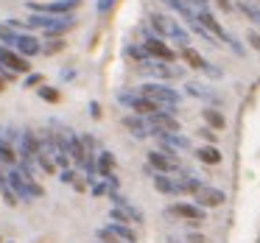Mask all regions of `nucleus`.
<instances>
[{
	"mask_svg": "<svg viewBox=\"0 0 260 243\" xmlns=\"http://www.w3.org/2000/svg\"><path fill=\"white\" fill-rule=\"evenodd\" d=\"M148 25L154 28V34H157L159 40H162V37H165V40H176L182 48H187V42H190L187 31L182 28L176 20H171L168 14H151V17H148Z\"/></svg>",
	"mask_w": 260,
	"mask_h": 243,
	"instance_id": "f257e3e1",
	"label": "nucleus"
},
{
	"mask_svg": "<svg viewBox=\"0 0 260 243\" xmlns=\"http://www.w3.org/2000/svg\"><path fill=\"white\" fill-rule=\"evenodd\" d=\"M140 95H146L148 101H154L162 112H171L174 115V107L179 103V92L174 87H165V84H146L140 90Z\"/></svg>",
	"mask_w": 260,
	"mask_h": 243,
	"instance_id": "f03ea898",
	"label": "nucleus"
},
{
	"mask_svg": "<svg viewBox=\"0 0 260 243\" xmlns=\"http://www.w3.org/2000/svg\"><path fill=\"white\" fill-rule=\"evenodd\" d=\"M6 182H9V187H12L20 198H28V201H31V198H40L42 196V187L34 182V176L23 173V170H9Z\"/></svg>",
	"mask_w": 260,
	"mask_h": 243,
	"instance_id": "7ed1b4c3",
	"label": "nucleus"
},
{
	"mask_svg": "<svg viewBox=\"0 0 260 243\" xmlns=\"http://www.w3.org/2000/svg\"><path fill=\"white\" fill-rule=\"evenodd\" d=\"M112 196V201H115V207H112V213H109V218L112 221H118V224H132V221H143V213L135 207V204H129L120 193H109Z\"/></svg>",
	"mask_w": 260,
	"mask_h": 243,
	"instance_id": "20e7f679",
	"label": "nucleus"
},
{
	"mask_svg": "<svg viewBox=\"0 0 260 243\" xmlns=\"http://www.w3.org/2000/svg\"><path fill=\"white\" fill-rule=\"evenodd\" d=\"M0 67L12 70V73H28L31 64H28V59H25L20 51H14V48H6V45H0Z\"/></svg>",
	"mask_w": 260,
	"mask_h": 243,
	"instance_id": "39448f33",
	"label": "nucleus"
},
{
	"mask_svg": "<svg viewBox=\"0 0 260 243\" xmlns=\"http://www.w3.org/2000/svg\"><path fill=\"white\" fill-rule=\"evenodd\" d=\"M148 129L151 134H168V131H179V120L174 118L171 112H154L148 115Z\"/></svg>",
	"mask_w": 260,
	"mask_h": 243,
	"instance_id": "423d86ee",
	"label": "nucleus"
},
{
	"mask_svg": "<svg viewBox=\"0 0 260 243\" xmlns=\"http://www.w3.org/2000/svg\"><path fill=\"white\" fill-rule=\"evenodd\" d=\"M148 165L157 168V173H174V170H179V157L171 151H151L148 154Z\"/></svg>",
	"mask_w": 260,
	"mask_h": 243,
	"instance_id": "0eeeda50",
	"label": "nucleus"
},
{
	"mask_svg": "<svg viewBox=\"0 0 260 243\" xmlns=\"http://www.w3.org/2000/svg\"><path fill=\"white\" fill-rule=\"evenodd\" d=\"M143 73H148V76H154V79H179L182 76V70L179 67H171V62H143Z\"/></svg>",
	"mask_w": 260,
	"mask_h": 243,
	"instance_id": "6e6552de",
	"label": "nucleus"
},
{
	"mask_svg": "<svg viewBox=\"0 0 260 243\" xmlns=\"http://www.w3.org/2000/svg\"><path fill=\"white\" fill-rule=\"evenodd\" d=\"M143 48L148 51V56H151V59H159V62H174V51H171L159 37H148V40L143 42Z\"/></svg>",
	"mask_w": 260,
	"mask_h": 243,
	"instance_id": "1a4fd4ad",
	"label": "nucleus"
},
{
	"mask_svg": "<svg viewBox=\"0 0 260 243\" xmlns=\"http://www.w3.org/2000/svg\"><path fill=\"white\" fill-rule=\"evenodd\" d=\"M157 140H159V146H162V151H171V154H176V151H187V148H190V140H187L185 134H179V131H168V134H159Z\"/></svg>",
	"mask_w": 260,
	"mask_h": 243,
	"instance_id": "9d476101",
	"label": "nucleus"
},
{
	"mask_svg": "<svg viewBox=\"0 0 260 243\" xmlns=\"http://www.w3.org/2000/svg\"><path fill=\"white\" fill-rule=\"evenodd\" d=\"M171 215L185 218V221H190V224H199V221H204V207H199V204H174V207H171Z\"/></svg>",
	"mask_w": 260,
	"mask_h": 243,
	"instance_id": "9b49d317",
	"label": "nucleus"
},
{
	"mask_svg": "<svg viewBox=\"0 0 260 243\" xmlns=\"http://www.w3.org/2000/svg\"><path fill=\"white\" fill-rule=\"evenodd\" d=\"M224 198H226L224 190H215V187H207V185L196 193L199 207H221V204H224Z\"/></svg>",
	"mask_w": 260,
	"mask_h": 243,
	"instance_id": "f8f14e48",
	"label": "nucleus"
},
{
	"mask_svg": "<svg viewBox=\"0 0 260 243\" xmlns=\"http://www.w3.org/2000/svg\"><path fill=\"white\" fill-rule=\"evenodd\" d=\"M123 126L137 137V140H146V137L151 134V129H148V120H143L140 115H126V118H123Z\"/></svg>",
	"mask_w": 260,
	"mask_h": 243,
	"instance_id": "ddd939ff",
	"label": "nucleus"
},
{
	"mask_svg": "<svg viewBox=\"0 0 260 243\" xmlns=\"http://www.w3.org/2000/svg\"><path fill=\"white\" fill-rule=\"evenodd\" d=\"M196 14H199L196 20H199V23H202V25H204V28H207V31H210V34L215 37V40H226V37H230V34H226V31H224V28H221V25H218V20H215L213 14L207 12V9H202V12H196Z\"/></svg>",
	"mask_w": 260,
	"mask_h": 243,
	"instance_id": "4468645a",
	"label": "nucleus"
},
{
	"mask_svg": "<svg viewBox=\"0 0 260 243\" xmlns=\"http://www.w3.org/2000/svg\"><path fill=\"white\" fill-rule=\"evenodd\" d=\"M17 48L20 53H23L25 59L28 56H37V53H42V45H40V40H34V37H28V34H20L17 37Z\"/></svg>",
	"mask_w": 260,
	"mask_h": 243,
	"instance_id": "2eb2a0df",
	"label": "nucleus"
},
{
	"mask_svg": "<svg viewBox=\"0 0 260 243\" xmlns=\"http://www.w3.org/2000/svg\"><path fill=\"white\" fill-rule=\"evenodd\" d=\"M202 187L204 185L196 179V176H179V179H176V190H179V193H193V196H196Z\"/></svg>",
	"mask_w": 260,
	"mask_h": 243,
	"instance_id": "dca6fc26",
	"label": "nucleus"
},
{
	"mask_svg": "<svg viewBox=\"0 0 260 243\" xmlns=\"http://www.w3.org/2000/svg\"><path fill=\"white\" fill-rule=\"evenodd\" d=\"M109 232H112L118 240H123V243H135V232H132L129 224H118V221H112V224H109Z\"/></svg>",
	"mask_w": 260,
	"mask_h": 243,
	"instance_id": "f3484780",
	"label": "nucleus"
},
{
	"mask_svg": "<svg viewBox=\"0 0 260 243\" xmlns=\"http://www.w3.org/2000/svg\"><path fill=\"white\" fill-rule=\"evenodd\" d=\"M154 187H157L159 193H171V196L179 193V190H176V179H171L168 173H157V176H154Z\"/></svg>",
	"mask_w": 260,
	"mask_h": 243,
	"instance_id": "a211bd4d",
	"label": "nucleus"
},
{
	"mask_svg": "<svg viewBox=\"0 0 260 243\" xmlns=\"http://www.w3.org/2000/svg\"><path fill=\"white\" fill-rule=\"evenodd\" d=\"M112 165H115V157H112L109 151H101V154H98V176L109 179V176H112Z\"/></svg>",
	"mask_w": 260,
	"mask_h": 243,
	"instance_id": "6ab92c4d",
	"label": "nucleus"
},
{
	"mask_svg": "<svg viewBox=\"0 0 260 243\" xmlns=\"http://www.w3.org/2000/svg\"><path fill=\"white\" fill-rule=\"evenodd\" d=\"M73 25H76V17H70V14L68 17H59L56 23H53V28L45 31V37H59V34H64V31H70Z\"/></svg>",
	"mask_w": 260,
	"mask_h": 243,
	"instance_id": "aec40b11",
	"label": "nucleus"
},
{
	"mask_svg": "<svg viewBox=\"0 0 260 243\" xmlns=\"http://www.w3.org/2000/svg\"><path fill=\"white\" fill-rule=\"evenodd\" d=\"M196 157L202 159V162H207V165H218V162H221V154H218V148H215V146H204V148H199Z\"/></svg>",
	"mask_w": 260,
	"mask_h": 243,
	"instance_id": "412c9836",
	"label": "nucleus"
},
{
	"mask_svg": "<svg viewBox=\"0 0 260 243\" xmlns=\"http://www.w3.org/2000/svg\"><path fill=\"white\" fill-rule=\"evenodd\" d=\"M17 28H12V25L9 23H0V42H3V45L6 48H14L17 45Z\"/></svg>",
	"mask_w": 260,
	"mask_h": 243,
	"instance_id": "4be33fe9",
	"label": "nucleus"
},
{
	"mask_svg": "<svg viewBox=\"0 0 260 243\" xmlns=\"http://www.w3.org/2000/svg\"><path fill=\"white\" fill-rule=\"evenodd\" d=\"M182 59H185V62L190 64V67H196V70H204V67H207V62H204V59L199 56V53L193 51L190 45H187V48H182Z\"/></svg>",
	"mask_w": 260,
	"mask_h": 243,
	"instance_id": "5701e85b",
	"label": "nucleus"
},
{
	"mask_svg": "<svg viewBox=\"0 0 260 243\" xmlns=\"http://www.w3.org/2000/svg\"><path fill=\"white\" fill-rule=\"evenodd\" d=\"M187 92H190V95H196V98H207V101H218V95H215L213 90H207L204 84H196V81H190V84H187Z\"/></svg>",
	"mask_w": 260,
	"mask_h": 243,
	"instance_id": "b1692460",
	"label": "nucleus"
},
{
	"mask_svg": "<svg viewBox=\"0 0 260 243\" xmlns=\"http://www.w3.org/2000/svg\"><path fill=\"white\" fill-rule=\"evenodd\" d=\"M0 162H3V165H14V162H17V154H14V148L9 146V140H0Z\"/></svg>",
	"mask_w": 260,
	"mask_h": 243,
	"instance_id": "393cba45",
	"label": "nucleus"
},
{
	"mask_svg": "<svg viewBox=\"0 0 260 243\" xmlns=\"http://www.w3.org/2000/svg\"><path fill=\"white\" fill-rule=\"evenodd\" d=\"M204 120H207V126L210 129H224V115L221 112H215V109H204Z\"/></svg>",
	"mask_w": 260,
	"mask_h": 243,
	"instance_id": "a878e982",
	"label": "nucleus"
},
{
	"mask_svg": "<svg viewBox=\"0 0 260 243\" xmlns=\"http://www.w3.org/2000/svg\"><path fill=\"white\" fill-rule=\"evenodd\" d=\"M241 12L260 28V6H254V3H246V0H243V3H241Z\"/></svg>",
	"mask_w": 260,
	"mask_h": 243,
	"instance_id": "bb28decb",
	"label": "nucleus"
},
{
	"mask_svg": "<svg viewBox=\"0 0 260 243\" xmlns=\"http://www.w3.org/2000/svg\"><path fill=\"white\" fill-rule=\"evenodd\" d=\"M126 53H129L132 59H137V62H140V64L151 59V56H148V51H146V48H143V45H129V48H126Z\"/></svg>",
	"mask_w": 260,
	"mask_h": 243,
	"instance_id": "cd10ccee",
	"label": "nucleus"
},
{
	"mask_svg": "<svg viewBox=\"0 0 260 243\" xmlns=\"http://www.w3.org/2000/svg\"><path fill=\"white\" fill-rule=\"evenodd\" d=\"M62 48H64V42L59 40V37H48V45L42 48V51H45V53H56V51H62Z\"/></svg>",
	"mask_w": 260,
	"mask_h": 243,
	"instance_id": "c85d7f7f",
	"label": "nucleus"
},
{
	"mask_svg": "<svg viewBox=\"0 0 260 243\" xmlns=\"http://www.w3.org/2000/svg\"><path fill=\"white\" fill-rule=\"evenodd\" d=\"M76 176H79V173H76V170H70V168H64V170H62V173H59V179H62V182H64V185H76V182H79V179H76Z\"/></svg>",
	"mask_w": 260,
	"mask_h": 243,
	"instance_id": "c756f323",
	"label": "nucleus"
},
{
	"mask_svg": "<svg viewBox=\"0 0 260 243\" xmlns=\"http://www.w3.org/2000/svg\"><path fill=\"white\" fill-rule=\"evenodd\" d=\"M40 98H45V101H59V92L51 90V87H40Z\"/></svg>",
	"mask_w": 260,
	"mask_h": 243,
	"instance_id": "7c9ffc66",
	"label": "nucleus"
},
{
	"mask_svg": "<svg viewBox=\"0 0 260 243\" xmlns=\"http://www.w3.org/2000/svg\"><path fill=\"white\" fill-rule=\"evenodd\" d=\"M118 0H98V14H109Z\"/></svg>",
	"mask_w": 260,
	"mask_h": 243,
	"instance_id": "2f4dec72",
	"label": "nucleus"
},
{
	"mask_svg": "<svg viewBox=\"0 0 260 243\" xmlns=\"http://www.w3.org/2000/svg\"><path fill=\"white\" fill-rule=\"evenodd\" d=\"M224 42H226V45H230V48H232V51H235V53H238V56H243V48H241V42H238V40H235V37H232V34H230V37H226V40H224Z\"/></svg>",
	"mask_w": 260,
	"mask_h": 243,
	"instance_id": "473e14b6",
	"label": "nucleus"
},
{
	"mask_svg": "<svg viewBox=\"0 0 260 243\" xmlns=\"http://www.w3.org/2000/svg\"><path fill=\"white\" fill-rule=\"evenodd\" d=\"M246 42L254 48V51H260V34H254V31H249V34H246Z\"/></svg>",
	"mask_w": 260,
	"mask_h": 243,
	"instance_id": "72a5a7b5",
	"label": "nucleus"
},
{
	"mask_svg": "<svg viewBox=\"0 0 260 243\" xmlns=\"http://www.w3.org/2000/svg\"><path fill=\"white\" fill-rule=\"evenodd\" d=\"M42 81V76H37V73H28V79H25V87H37Z\"/></svg>",
	"mask_w": 260,
	"mask_h": 243,
	"instance_id": "f704fd0d",
	"label": "nucleus"
},
{
	"mask_svg": "<svg viewBox=\"0 0 260 243\" xmlns=\"http://www.w3.org/2000/svg\"><path fill=\"white\" fill-rule=\"evenodd\" d=\"M185 3H190V6H196V12H202V9H207V0H185Z\"/></svg>",
	"mask_w": 260,
	"mask_h": 243,
	"instance_id": "c9c22d12",
	"label": "nucleus"
},
{
	"mask_svg": "<svg viewBox=\"0 0 260 243\" xmlns=\"http://www.w3.org/2000/svg\"><path fill=\"white\" fill-rule=\"evenodd\" d=\"M204 73H207V76H213V79H218V76H221V70H218V67H213V64L207 62V67H204Z\"/></svg>",
	"mask_w": 260,
	"mask_h": 243,
	"instance_id": "e433bc0d",
	"label": "nucleus"
},
{
	"mask_svg": "<svg viewBox=\"0 0 260 243\" xmlns=\"http://www.w3.org/2000/svg\"><path fill=\"white\" fill-rule=\"evenodd\" d=\"M202 137H207V140L213 143V140H215V131H213V129H210V126H207V129H202Z\"/></svg>",
	"mask_w": 260,
	"mask_h": 243,
	"instance_id": "4c0bfd02",
	"label": "nucleus"
},
{
	"mask_svg": "<svg viewBox=\"0 0 260 243\" xmlns=\"http://www.w3.org/2000/svg\"><path fill=\"white\" fill-rule=\"evenodd\" d=\"M90 112H92V118H101V107H98V103H95V101H92V103H90Z\"/></svg>",
	"mask_w": 260,
	"mask_h": 243,
	"instance_id": "58836bf2",
	"label": "nucleus"
},
{
	"mask_svg": "<svg viewBox=\"0 0 260 243\" xmlns=\"http://www.w3.org/2000/svg\"><path fill=\"white\" fill-rule=\"evenodd\" d=\"M215 3H218V9H224V12H230V9H232L230 0H215Z\"/></svg>",
	"mask_w": 260,
	"mask_h": 243,
	"instance_id": "ea45409f",
	"label": "nucleus"
},
{
	"mask_svg": "<svg viewBox=\"0 0 260 243\" xmlns=\"http://www.w3.org/2000/svg\"><path fill=\"white\" fill-rule=\"evenodd\" d=\"M104 190H107V187H104V185H92V193H95V196H101Z\"/></svg>",
	"mask_w": 260,
	"mask_h": 243,
	"instance_id": "a19ab883",
	"label": "nucleus"
},
{
	"mask_svg": "<svg viewBox=\"0 0 260 243\" xmlns=\"http://www.w3.org/2000/svg\"><path fill=\"white\" fill-rule=\"evenodd\" d=\"M187 240H190V243H204V237H202V235H190Z\"/></svg>",
	"mask_w": 260,
	"mask_h": 243,
	"instance_id": "79ce46f5",
	"label": "nucleus"
},
{
	"mask_svg": "<svg viewBox=\"0 0 260 243\" xmlns=\"http://www.w3.org/2000/svg\"><path fill=\"white\" fill-rule=\"evenodd\" d=\"M0 90H3V76H0Z\"/></svg>",
	"mask_w": 260,
	"mask_h": 243,
	"instance_id": "37998d69",
	"label": "nucleus"
},
{
	"mask_svg": "<svg viewBox=\"0 0 260 243\" xmlns=\"http://www.w3.org/2000/svg\"><path fill=\"white\" fill-rule=\"evenodd\" d=\"M165 3H171V0H165Z\"/></svg>",
	"mask_w": 260,
	"mask_h": 243,
	"instance_id": "c03bdc74",
	"label": "nucleus"
},
{
	"mask_svg": "<svg viewBox=\"0 0 260 243\" xmlns=\"http://www.w3.org/2000/svg\"><path fill=\"white\" fill-rule=\"evenodd\" d=\"M257 3H260V0H257Z\"/></svg>",
	"mask_w": 260,
	"mask_h": 243,
	"instance_id": "a18cd8bd",
	"label": "nucleus"
}]
</instances>
